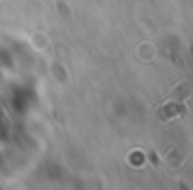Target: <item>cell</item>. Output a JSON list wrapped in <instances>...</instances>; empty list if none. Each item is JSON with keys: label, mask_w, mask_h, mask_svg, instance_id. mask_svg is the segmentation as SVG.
Here are the masks:
<instances>
[{"label": "cell", "mask_w": 193, "mask_h": 190, "mask_svg": "<svg viewBox=\"0 0 193 190\" xmlns=\"http://www.w3.org/2000/svg\"><path fill=\"white\" fill-rule=\"evenodd\" d=\"M184 112V107H175V103H168V107H164L162 112H159V116H162V119H173V116H180Z\"/></svg>", "instance_id": "cell-1"}]
</instances>
